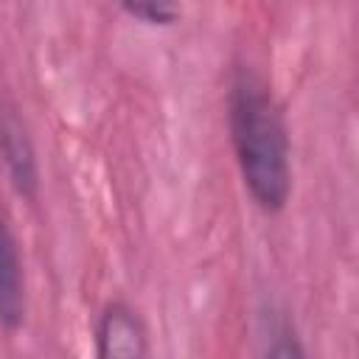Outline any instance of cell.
<instances>
[{
    "label": "cell",
    "mask_w": 359,
    "mask_h": 359,
    "mask_svg": "<svg viewBox=\"0 0 359 359\" xmlns=\"http://www.w3.org/2000/svg\"><path fill=\"white\" fill-rule=\"evenodd\" d=\"M227 118L236 160L250 196L266 213L280 210L292 191L289 137L280 107L255 70H236Z\"/></svg>",
    "instance_id": "obj_1"
},
{
    "label": "cell",
    "mask_w": 359,
    "mask_h": 359,
    "mask_svg": "<svg viewBox=\"0 0 359 359\" xmlns=\"http://www.w3.org/2000/svg\"><path fill=\"white\" fill-rule=\"evenodd\" d=\"M0 157L14 191L25 199H34L39 188L36 151L25 129V121L20 118V109L8 101H0Z\"/></svg>",
    "instance_id": "obj_2"
},
{
    "label": "cell",
    "mask_w": 359,
    "mask_h": 359,
    "mask_svg": "<svg viewBox=\"0 0 359 359\" xmlns=\"http://www.w3.org/2000/svg\"><path fill=\"white\" fill-rule=\"evenodd\" d=\"M95 356L98 359H151L149 334L137 311L121 300L109 303L95 328Z\"/></svg>",
    "instance_id": "obj_3"
},
{
    "label": "cell",
    "mask_w": 359,
    "mask_h": 359,
    "mask_svg": "<svg viewBox=\"0 0 359 359\" xmlns=\"http://www.w3.org/2000/svg\"><path fill=\"white\" fill-rule=\"evenodd\" d=\"M22 317H25V286H22L20 252L6 210L0 208V325L6 331H14L20 328Z\"/></svg>",
    "instance_id": "obj_4"
},
{
    "label": "cell",
    "mask_w": 359,
    "mask_h": 359,
    "mask_svg": "<svg viewBox=\"0 0 359 359\" xmlns=\"http://www.w3.org/2000/svg\"><path fill=\"white\" fill-rule=\"evenodd\" d=\"M261 359H306V351H303L294 328L286 320H272V325L264 337Z\"/></svg>",
    "instance_id": "obj_5"
},
{
    "label": "cell",
    "mask_w": 359,
    "mask_h": 359,
    "mask_svg": "<svg viewBox=\"0 0 359 359\" xmlns=\"http://www.w3.org/2000/svg\"><path fill=\"white\" fill-rule=\"evenodd\" d=\"M123 11L129 17L151 22V25H168L180 17V8L171 3H123Z\"/></svg>",
    "instance_id": "obj_6"
}]
</instances>
